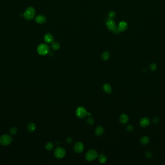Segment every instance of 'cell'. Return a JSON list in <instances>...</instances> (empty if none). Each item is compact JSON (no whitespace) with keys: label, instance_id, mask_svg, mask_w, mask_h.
Here are the masks:
<instances>
[{"label":"cell","instance_id":"1","mask_svg":"<svg viewBox=\"0 0 165 165\" xmlns=\"http://www.w3.org/2000/svg\"><path fill=\"white\" fill-rule=\"evenodd\" d=\"M50 51L49 46L44 43L39 45L38 46L37 51L39 54L42 56H45L48 54Z\"/></svg>","mask_w":165,"mask_h":165},{"label":"cell","instance_id":"2","mask_svg":"<svg viewBox=\"0 0 165 165\" xmlns=\"http://www.w3.org/2000/svg\"><path fill=\"white\" fill-rule=\"evenodd\" d=\"M35 10L32 7H29L25 11L23 17L28 20H32L35 16Z\"/></svg>","mask_w":165,"mask_h":165},{"label":"cell","instance_id":"3","mask_svg":"<svg viewBox=\"0 0 165 165\" xmlns=\"http://www.w3.org/2000/svg\"><path fill=\"white\" fill-rule=\"evenodd\" d=\"M12 140L11 136L5 134L0 137V144L3 146H8L12 143Z\"/></svg>","mask_w":165,"mask_h":165},{"label":"cell","instance_id":"4","mask_svg":"<svg viewBox=\"0 0 165 165\" xmlns=\"http://www.w3.org/2000/svg\"><path fill=\"white\" fill-rule=\"evenodd\" d=\"M75 113L76 116L80 119L84 118L87 115H89V116H91V114L90 113H87L86 109L83 107H78L76 110Z\"/></svg>","mask_w":165,"mask_h":165},{"label":"cell","instance_id":"5","mask_svg":"<svg viewBox=\"0 0 165 165\" xmlns=\"http://www.w3.org/2000/svg\"><path fill=\"white\" fill-rule=\"evenodd\" d=\"M98 156V154L96 150L94 149L89 150L85 155L86 159L88 161H91L96 159Z\"/></svg>","mask_w":165,"mask_h":165},{"label":"cell","instance_id":"6","mask_svg":"<svg viewBox=\"0 0 165 165\" xmlns=\"http://www.w3.org/2000/svg\"><path fill=\"white\" fill-rule=\"evenodd\" d=\"M66 154L65 150L62 147L57 148L54 152V155L57 158L60 159L65 156Z\"/></svg>","mask_w":165,"mask_h":165},{"label":"cell","instance_id":"7","mask_svg":"<svg viewBox=\"0 0 165 165\" xmlns=\"http://www.w3.org/2000/svg\"><path fill=\"white\" fill-rule=\"evenodd\" d=\"M106 25L108 29L112 32H114L117 29L116 23L112 19H110L107 21Z\"/></svg>","mask_w":165,"mask_h":165},{"label":"cell","instance_id":"8","mask_svg":"<svg viewBox=\"0 0 165 165\" xmlns=\"http://www.w3.org/2000/svg\"><path fill=\"white\" fill-rule=\"evenodd\" d=\"M84 149V145L80 141H78L74 146V151L76 153H81Z\"/></svg>","mask_w":165,"mask_h":165},{"label":"cell","instance_id":"9","mask_svg":"<svg viewBox=\"0 0 165 165\" xmlns=\"http://www.w3.org/2000/svg\"><path fill=\"white\" fill-rule=\"evenodd\" d=\"M128 28V23L126 21H123L119 23L118 26V30L119 31V32H124L127 30Z\"/></svg>","mask_w":165,"mask_h":165},{"label":"cell","instance_id":"10","mask_svg":"<svg viewBox=\"0 0 165 165\" xmlns=\"http://www.w3.org/2000/svg\"><path fill=\"white\" fill-rule=\"evenodd\" d=\"M35 21L38 24H42L46 22L47 18L45 16L40 15L36 17Z\"/></svg>","mask_w":165,"mask_h":165},{"label":"cell","instance_id":"11","mask_svg":"<svg viewBox=\"0 0 165 165\" xmlns=\"http://www.w3.org/2000/svg\"><path fill=\"white\" fill-rule=\"evenodd\" d=\"M139 124L141 127H145L149 125L150 121L147 117H144L140 119Z\"/></svg>","mask_w":165,"mask_h":165},{"label":"cell","instance_id":"12","mask_svg":"<svg viewBox=\"0 0 165 165\" xmlns=\"http://www.w3.org/2000/svg\"><path fill=\"white\" fill-rule=\"evenodd\" d=\"M44 40L45 42L47 43H52L53 42L54 38L52 34L50 33H48L45 35L44 37Z\"/></svg>","mask_w":165,"mask_h":165},{"label":"cell","instance_id":"13","mask_svg":"<svg viewBox=\"0 0 165 165\" xmlns=\"http://www.w3.org/2000/svg\"><path fill=\"white\" fill-rule=\"evenodd\" d=\"M119 121L122 124H125L128 121V117L126 114H122L119 118Z\"/></svg>","mask_w":165,"mask_h":165},{"label":"cell","instance_id":"14","mask_svg":"<svg viewBox=\"0 0 165 165\" xmlns=\"http://www.w3.org/2000/svg\"><path fill=\"white\" fill-rule=\"evenodd\" d=\"M103 89L104 91L107 93H111L112 91V88L108 83H105L103 85Z\"/></svg>","mask_w":165,"mask_h":165},{"label":"cell","instance_id":"15","mask_svg":"<svg viewBox=\"0 0 165 165\" xmlns=\"http://www.w3.org/2000/svg\"><path fill=\"white\" fill-rule=\"evenodd\" d=\"M104 130V128L102 126H99L96 128L95 132V134L97 136H101L103 134Z\"/></svg>","mask_w":165,"mask_h":165},{"label":"cell","instance_id":"16","mask_svg":"<svg viewBox=\"0 0 165 165\" xmlns=\"http://www.w3.org/2000/svg\"><path fill=\"white\" fill-rule=\"evenodd\" d=\"M149 141V138L147 136H144L141 137L140 139V143L143 145H147Z\"/></svg>","mask_w":165,"mask_h":165},{"label":"cell","instance_id":"17","mask_svg":"<svg viewBox=\"0 0 165 165\" xmlns=\"http://www.w3.org/2000/svg\"><path fill=\"white\" fill-rule=\"evenodd\" d=\"M99 160L100 163L102 164H104L106 162L107 160V158L103 154H101L99 156Z\"/></svg>","mask_w":165,"mask_h":165},{"label":"cell","instance_id":"18","mask_svg":"<svg viewBox=\"0 0 165 165\" xmlns=\"http://www.w3.org/2000/svg\"><path fill=\"white\" fill-rule=\"evenodd\" d=\"M110 54L109 52L108 51H106L103 52V53L102 54L101 58L103 60L106 61L109 59V58H110Z\"/></svg>","mask_w":165,"mask_h":165},{"label":"cell","instance_id":"19","mask_svg":"<svg viewBox=\"0 0 165 165\" xmlns=\"http://www.w3.org/2000/svg\"><path fill=\"white\" fill-rule=\"evenodd\" d=\"M28 129L31 132H33L36 130V125L33 123H30L28 125Z\"/></svg>","mask_w":165,"mask_h":165},{"label":"cell","instance_id":"20","mask_svg":"<svg viewBox=\"0 0 165 165\" xmlns=\"http://www.w3.org/2000/svg\"><path fill=\"white\" fill-rule=\"evenodd\" d=\"M51 48L53 50L57 51L60 48V44L58 42H54L51 45Z\"/></svg>","mask_w":165,"mask_h":165},{"label":"cell","instance_id":"21","mask_svg":"<svg viewBox=\"0 0 165 165\" xmlns=\"http://www.w3.org/2000/svg\"><path fill=\"white\" fill-rule=\"evenodd\" d=\"M54 147V144L52 142H48L45 145V149L48 150V151H50Z\"/></svg>","mask_w":165,"mask_h":165},{"label":"cell","instance_id":"22","mask_svg":"<svg viewBox=\"0 0 165 165\" xmlns=\"http://www.w3.org/2000/svg\"><path fill=\"white\" fill-rule=\"evenodd\" d=\"M17 131V129L16 127H13L12 128H11L10 130V133L12 135H15L16 134Z\"/></svg>","mask_w":165,"mask_h":165},{"label":"cell","instance_id":"23","mask_svg":"<svg viewBox=\"0 0 165 165\" xmlns=\"http://www.w3.org/2000/svg\"><path fill=\"white\" fill-rule=\"evenodd\" d=\"M86 122L89 125H93L94 124V123H95V121H94V120L92 118H89L87 119Z\"/></svg>","mask_w":165,"mask_h":165},{"label":"cell","instance_id":"24","mask_svg":"<svg viewBox=\"0 0 165 165\" xmlns=\"http://www.w3.org/2000/svg\"><path fill=\"white\" fill-rule=\"evenodd\" d=\"M156 68H157V66H156V64L154 63H152L150 65V69L152 71H155L156 69Z\"/></svg>","mask_w":165,"mask_h":165},{"label":"cell","instance_id":"25","mask_svg":"<svg viewBox=\"0 0 165 165\" xmlns=\"http://www.w3.org/2000/svg\"><path fill=\"white\" fill-rule=\"evenodd\" d=\"M108 15H109V17H111V18H114L115 17L116 14H115V12H114V11H111V12H110L109 13Z\"/></svg>","mask_w":165,"mask_h":165},{"label":"cell","instance_id":"26","mask_svg":"<svg viewBox=\"0 0 165 165\" xmlns=\"http://www.w3.org/2000/svg\"><path fill=\"white\" fill-rule=\"evenodd\" d=\"M127 131H132L133 130V126L131 125H128L127 126V128H126Z\"/></svg>","mask_w":165,"mask_h":165},{"label":"cell","instance_id":"27","mask_svg":"<svg viewBox=\"0 0 165 165\" xmlns=\"http://www.w3.org/2000/svg\"><path fill=\"white\" fill-rule=\"evenodd\" d=\"M145 156L147 158H151L152 157V154L151 152H147L145 153Z\"/></svg>","mask_w":165,"mask_h":165},{"label":"cell","instance_id":"28","mask_svg":"<svg viewBox=\"0 0 165 165\" xmlns=\"http://www.w3.org/2000/svg\"><path fill=\"white\" fill-rule=\"evenodd\" d=\"M66 141H67V142L69 143H71L73 142V140L71 137H68L67 138Z\"/></svg>","mask_w":165,"mask_h":165},{"label":"cell","instance_id":"29","mask_svg":"<svg viewBox=\"0 0 165 165\" xmlns=\"http://www.w3.org/2000/svg\"><path fill=\"white\" fill-rule=\"evenodd\" d=\"M153 121L154 123H157L159 122L158 118L157 117H154L153 119Z\"/></svg>","mask_w":165,"mask_h":165}]
</instances>
